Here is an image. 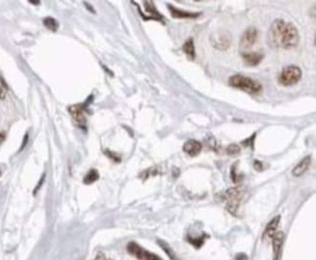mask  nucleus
Here are the masks:
<instances>
[{
	"mask_svg": "<svg viewBox=\"0 0 316 260\" xmlns=\"http://www.w3.org/2000/svg\"><path fill=\"white\" fill-rule=\"evenodd\" d=\"M268 39L271 47L288 50L297 47L300 35L297 28L293 24L277 19L271 24Z\"/></svg>",
	"mask_w": 316,
	"mask_h": 260,
	"instance_id": "obj_1",
	"label": "nucleus"
},
{
	"mask_svg": "<svg viewBox=\"0 0 316 260\" xmlns=\"http://www.w3.org/2000/svg\"><path fill=\"white\" fill-rule=\"evenodd\" d=\"M229 85L233 88L239 89L250 95H258L262 92V85L254 79L236 74L230 77Z\"/></svg>",
	"mask_w": 316,
	"mask_h": 260,
	"instance_id": "obj_2",
	"label": "nucleus"
},
{
	"mask_svg": "<svg viewBox=\"0 0 316 260\" xmlns=\"http://www.w3.org/2000/svg\"><path fill=\"white\" fill-rule=\"evenodd\" d=\"M241 197H242V189L241 187L231 188L224 193L223 199L228 201L226 209L230 214L237 215L239 208H240Z\"/></svg>",
	"mask_w": 316,
	"mask_h": 260,
	"instance_id": "obj_3",
	"label": "nucleus"
},
{
	"mask_svg": "<svg viewBox=\"0 0 316 260\" xmlns=\"http://www.w3.org/2000/svg\"><path fill=\"white\" fill-rule=\"evenodd\" d=\"M301 78V68L297 65H289L283 68L279 75V83L283 86H293Z\"/></svg>",
	"mask_w": 316,
	"mask_h": 260,
	"instance_id": "obj_4",
	"label": "nucleus"
},
{
	"mask_svg": "<svg viewBox=\"0 0 316 260\" xmlns=\"http://www.w3.org/2000/svg\"><path fill=\"white\" fill-rule=\"evenodd\" d=\"M127 250L130 254L136 256L139 260H162L160 256L157 254H154L150 251L146 250L142 246L136 244L135 242H131L127 245Z\"/></svg>",
	"mask_w": 316,
	"mask_h": 260,
	"instance_id": "obj_5",
	"label": "nucleus"
},
{
	"mask_svg": "<svg viewBox=\"0 0 316 260\" xmlns=\"http://www.w3.org/2000/svg\"><path fill=\"white\" fill-rule=\"evenodd\" d=\"M232 41L231 33L227 31H219L211 36V43L212 46L217 50L225 51L230 45Z\"/></svg>",
	"mask_w": 316,
	"mask_h": 260,
	"instance_id": "obj_6",
	"label": "nucleus"
},
{
	"mask_svg": "<svg viewBox=\"0 0 316 260\" xmlns=\"http://www.w3.org/2000/svg\"><path fill=\"white\" fill-rule=\"evenodd\" d=\"M257 39H258V31L256 28L250 27L243 32L241 37L240 44L242 49L247 50V49H250L256 43Z\"/></svg>",
	"mask_w": 316,
	"mask_h": 260,
	"instance_id": "obj_7",
	"label": "nucleus"
},
{
	"mask_svg": "<svg viewBox=\"0 0 316 260\" xmlns=\"http://www.w3.org/2000/svg\"><path fill=\"white\" fill-rule=\"evenodd\" d=\"M272 241V254H273V260H279L280 254H281V249L282 245L284 241V234L281 231H277L271 238Z\"/></svg>",
	"mask_w": 316,
	"mask_h": 260,
	"instance_id": "obj_8",
	"label": "nucleus"
},
{
	"mask_svg": "<svg viewBox=\"0 0 316 260\" xmlns=\"http://www.w3.org/2000/svg\"><path fill=\"white\" fill-rule=\"evenodd\" d=\"M69 112H70L72 118L74 119L77 125H79L81 127H85V125H86V108L84 106L77 105V106L70 107H69Z\"/></svg>",
	"mask_w": 316,
	"mask_h": 260,
	"instance_id": "obj_9",
	"label": "nucleus"
},
{
	"mask_svg": "<svg viewBox=\"0 0 316 260\" xmlns=\"http://www.w3.org/2000/svg\"><path fill=\"white\" fill-rule=\"evenodd\" d=\"M201 148H202V144L195 139H190L186 141L183 145V151L191 157H195L200 153Z\"/></svg>",
	"mask_w": 316,
	"mask_h": 260,
	"instance_id": "obj_10",
	"label": "nucleus"
},
{
	"mask_svg": "<svg viewBox=\"0 0 316 260\" xmlns=\"http://www.w3.org/2000/svg\"><path fill=\"white\" fill-rule=\"evenodd\" d=\"M281 219L280 215H276L275 217H273L271 221L267 224L264 234H263V240H267V239H271L272 236L277 232V227L279 225V221Z\"/></svg>",
	"mask_w": 316,
	"mask_h": 260,
	"instance_id": "obj_11",
	"label": "nucleus"
},
{
	"mask_svg": "<svg viewBox=\"0 0 316 260\" xmlns=\"http://www.w3.org/2000/svg\"><path fill=\"white\" fill-rule=\"evenodd\" d=\"M310 165H311V157L310 156L304 157L299 162V164L296 165V167L292 169V175L294 177H301L309 168Z\"/></svg>",
	"mask_w": 316,
	"mask_h": 260,
	"instance_id": "obj_12",
	"label": "nucleus"
},
{
	"mask_svg": "<svg viewBox=\"0 0 316 260\" xmlns=\"http://www.w3.org/2000/svg\"><path fill=\"white\" fill-rule=\"evenodd\" d=\"M242 58H243V61L246 65L256 66L264 59V55H262L260 53H256V52H252V53L243 54Z\"/></svg>",
	"mask_w": 316,
	"mask_h": 260,
	"instance_id": "obj_13",
	"label": "nucleus"
},
{
	"mask_svg": "<svg viewBox=\"0 0 316 260\" xmlns=\"http://www.w3.org/2000/svg\"><path fill=\"white\" fill-rule=\"evenodd\" d=\"M168 8L170 10V14L175 19H195L200 15L199 13H193V12H187L174 8L171 5H168Z\"/></svg>",
	"mask_w": 316,
	"mask_h": 260,
	"instance_id": "obj_14",
	"label": "nucleus"
},
{
	"mask_svg": "<svg viewBox=\"0 0 316 260\" xmlns=\"http://www.w3.org/2000/svg\"><path fill=\"white\" fill-rule=\"evenodd\" d=\"M182 50L190 60H195L196 51H195V45H194L193 38H189L188 40L185 41V43L182 46Z\"/></svg>",
	"mask_w": 316,
	"mask_h": 260,
	"instance_id": "obj_15",
	"label": "nucleus"
},
{
	"mask_svg": "<svg viewBox=\"0 0 316 260\" xmlns=\"http://www.w3.org/2000/svg\"><path fill=\"white\" fill-rule=\"evenodd\" d=\"M144 7L147 13L151 15V20H157V21H163V16L161 15L158 10L156 9L154 3L152 1H145L144 2Z\"/></svg>",
	"mask_w": 316,
	"mask_h": 260,
	"instance_id": "obj_16",
	"label": "nucleus"
},
{
	"mask_svg": "<svg viewBox=\"0 0 316 260\" xmlns=\"http://www.w3.org/2000/svg\"><path fill=\"white\" fill-rule=\"evenodd\" d=\"M99 179V174L96 169H90L89 172L86 175L85 179H84V184H91L95 183L97 180Z\"/></svg>",
	"mask_w": 316,
	"mask_h": 260,
	"instance_id": "obj_17",
	"label": "nucleus"
},
{
	"mask_svg": "<svg viewBox=\"0 0 316 260\" xmlns=\"http://www.w3.org/2000/svg\"><path fill=\"white\" fill-rule=\"evenodd\" d=\"M43 24L48 30L52 31H56L59 29V23L57 22L56 19L51 18V17H47L43 20Z\"/></svg>",
	"mask_w": 316,
	"mask_h": 260,
	"instance_id": "obj_18",
	"label": "nucleus"
},
{
	"mask_svg": "<svg viewBox=\"0 0 316 260\" xmlns=\"http://www.w3.org/2000/svg\"><path fill=\"white\" fill-rule=\"evenodd\" d=\"M207 237H208V236H206V237L200 236V237L196 238V239H193L192 237H188V242H189L191 245H194L196 248H199L201 245L204 244V239L207 238Z\"/></svg>",
	"mask_w": 316,
	"mask_h": 260,
	"instance_id": "obj_19",
	"label": "nucleus"
},
{
	"mask_svg": "<svg viewBox=\"0 0 316 260\" xmlns=\"http://www.w3.org/2000/svg\"><path fill=\"white\" fill-rule=\"evenodd\" d=\"M241 146L237 143H232L227 147V153L231 156H236L238 154L241 153Z\"/></svg>",
	"mask_w": 316,
	"mask_h": 260,
	"instance_id": "obj_20",
	"label": "nucleus"
},
{
	"mask_svg": "<svg viewBox=\"0 0 316 260\" xmlns=\"http://www.w3.org/2000/svg\"><path fill=\"white\" fill-rule=\"evenodd\" d=\"M159 244L162 246V248L166 251V254L168 255V257L171 260H177V257L175 255V253L173 252V250L168 246L167 244H166L165 242H162V241H159Z\"/></svg>",
	"mask_w": 316,
	"mask_h": 260,
	"instance_id": "obj_21",
	"label": "nucleus"
},
{
	"mask_svg": "<svg viewBox=\"0 0 316 260\" xmlns=\"http://www.w3.org/2000/svg\"><path fill=\"white\" fill-rule=\"evenodd\" d=\"M231 178H232V181L235 183V184H239L242 180V177L241 175H238L237 174V165H233L232 166V169H231Z\"/></svg>",
	"mask_w": 316,
	"mask_h": 260,
	"instance_id": "obj_22",
	"label": "nucleus"
},
{
	"mask_svg": "<svg viewBox=\"0 0 316 260\" xmlns=\"http://www.w3.org/2000/svg\"><path fill=\"white\" fill-rule=\"evenodd\" d=\"M235 260H249V258H248V256H247L245 253L240 252V253H238V254L236 255Z\"/></svg>",
	"mask_w": 316,
	"mask_h": 260,
	"instance_id": "obj_23",
	"label": "nucleus"
},
{
	"mask_svg": "<svg viewBox=\"0 0 316 260\" xmlns=\"http://www.w3.org/2000/svg\"><path fill=\"white\" fill-rule=\"evenodd\" d=\"M254 168L259 171H262L264 169V165L260 162V161H255L254 162Z\"/></svg>",
	"mask_w": 316,
	"mask_h": 260,
	"instance_id": "obj_24",
	"label": "nucleus"
},
{
	"mask_svg": "<svg viewBox=\"0 0 316 260\" xmlns=\"http://www.w3.org/2000/svg\"><path fill=\"white\" fill-rule=\"evenodd\" d=\"M5 97H6V93H5V90L0 86V100H4L5 99Z\"/></svg>",
	"mask_w": 316,
	"mask_h": 260,
	"instance_id": "obj_25",
	"label": "nucleus"
},
{
	"mask_svg": "<svg viewBox=\"0 0 316 260\" xmlns=\"http://www.w3.org/2000/svg\"><path fill=\"white\" fill-rule=\"evenodd\" d=\"M94 260H113L110 259V258H106V256L102 254V253H99L97 256H96V258Z\"/></svg>",
	"mask_w": 316,
	"mask_h": 260,
	"instance_id": "obj_26",
	"label": "nucleus"
},
{
	"mask_svg": "<svg viewBox=\"0 0 316 260\" xmlns=\"http://www.w3.org/2000/svg\"><path fill=\"white\" fill-rule=\"evenodd\" d=\"M5 135L4 134H2V133H0V144L5 140Z\"/></svg>",
	"mask_w": 316,
	"mask_h": 260,
	"instance_id": "obj_27",
	"label": "nucleus"
},
{
	"mask_svg": "<svg viewBox=\"0 0 316 260\" xmlns=\"http://www.w3.org/2000/svg\"><path fill=\"white\" fill-rule=\"evenodd\" d=\"M0 177H1V171H0Z\"/></svg>",
	"mask_w": 316,
	"mask_h": 260,
	"instance_id": "obj_28",
	"label": "nucleus"
}]
</instances>
